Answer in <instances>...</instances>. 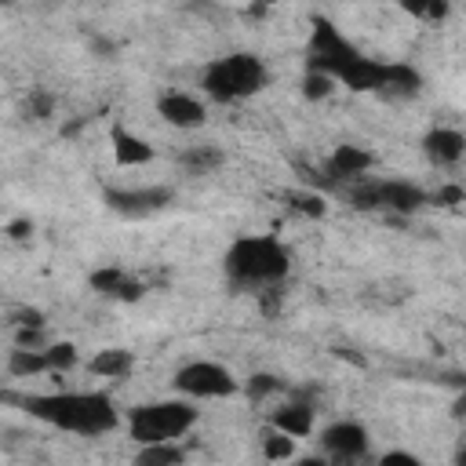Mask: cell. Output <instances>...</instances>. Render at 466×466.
Listing matches in <instances>:
<instances>
[{"instance_id":"1","label":"cell","mask_w":466,"mask_h":466,"mask_svg":"<svg viewBox=\"0 0 466 466\" xmlns=\"http://www.w3.org/2000/svg\"><path fill=\"white\" fill-rule=\"evenodd\" d=\"M22 411H29L33 419L66 430V433H80V437H102L109 430L120 426L116 404L106 393L95 390H69V393H25L18 397Z\"/></svg>"},{"instance_id":"2","label":"cell","mask_w":466,"mask_h":466,"mask_svg":"<svg viewBox=\"0 0 466 466\" xmlns=\"http://www.w3.org/2000/svg\"><path fill=\"white\" fill-rule=\"evenodd\" d=\"M291 269V255L277 237H240L226 251V277L237 288H273Z\"/></svg>"},{"instance_id":"3","label":"cell","mask_w":466,"mask_h":466,"mask_svg":"<svg viewBox=\"0 0 466 466\" xmlns=\"http://www.w3.org/2000/svg\"><path fill=\"white\" fill-rule=\"evenodd\" d=\"M200 411L189 400H149L135 404L127 411V437L135 444H157V441H178L197 426Z\"/></svg>"},{"instance_id":"4","label":"cell","mask_w":466,"mask_h":466,"mask_svg":"<svg viewBox=\"0 0 466 466\" xmlns=\"http://www.w3.org/2000/svg\"><path fill=\"white\" fill-rule=\"evenodd\" d=\"M200 84L215 102H240L266 87V66L248 51H233L226 58H215L204 69Z\"/></svg>"},{"instance_id":"5","label":"cell","mask_w":466,"mask_h":466,"mask_svg":"<svg viewBox=\"0 0 466 466\" xmlns=\"http://www.w3.org/2000/svg\"><path fill=\"white\" fill-rule=\"evenodd\" d=\"M175 390L193 397V400H222V397H233L240 386L233 379L229 368H222L218 360H189L175 371Z\"/></svg>"},{"instance_id":"6","label":"cell","mask_w":466,"mask_h":466,"mask_svg":"<svg viewBox=\"0 0 466 466\" xmlns=\"http://www.w3.org/2000/svg\"><path fill=\"white\" fill-rule=\"evenodd\" d=\"M353 204L364 211H400L411 215L426 204V193L415 182H400V178H382V182H360L353 186Z\"/></svg>"},{"instance_id":"7","label":"cell","mask_w":466,"mask_h":466,"mask_svg":"<svg viewBox=\"0 0 466 466\" xmlns=\"http://www.w3.org/2000/svg\"><path fill=\"white\" fill-rule=\"evenodd\" d=\"M171 200H175V193H171L167 186H135V189H109V193H106V204H109L116 215H127V218L157 215V211H164Z\"/></svg>"},{"instance_id":"8","label":"cell","mask_w":466,"mask_h":466,"mask_svg":"<svg viewBox=\"0 0 466 466\" xmlns=\"http://www.w3.org/2000/svg\"><path fill=\"white\" fill-rule=\"evenodd\" d=\"M320 444H324V451H328L331 459L350 462V459H360V455L368 451V430H364L360 422H353V419H339V422L324 426Z\"/></svg>"},{"instance_id":"9","label":"cell","mask_w":466,"mask_h":466,"mask_svg":"<svg viewBox=\"0 0 466 466\" xmlns=\"http://www.w3.org/2000/svg\"><path fill=\"white\" fill-rule=\"evenodd\" d=\"M157 113H160L167 124H175V127H200L204 116H208L204 102L193 98V95H186V91H167V95H160V98H157Z\"/></svg>"},{"instance_id":"10","label":"cell","mask_w":466,"mask_h":466,"mask_svg":"<svg viewBox=\"0 0 466 466\" xmlns=\"http://www.w3.org/2000/svg\"><path fill=\"white\" fill-rule=\"evenodd\" d=\"M422 146H426V157L437 167H455L462 160V153H466V138H462L459 127H433Z\"/></svg>"},{"instance_id":"11","label":"cell","mask_w":466,"mask_h":466,"mask_svg":"<svg viewBox=\"0 0 466 466\" xmlns=\"http://www.w3.org/2000/svg\"><path fill=\"white\" fill-rule=\"evenodd\" d=\"M313 404L309 400H288V404H280L277 411H273V419H269V426H277L280 433H291L295 441L299 437H309L313 433Z\"/></svg>"},{"instance_id":"12","label":"cell","mask_w":466,"mask_h":466,"mask_svg":"<svg viewBox=\"0 0 466 466\" xmlns=\"http://www.w3.org/2000/svg\"><path fill=\"white\" fill-rule=\"evenodd\" d=\"M419 87H422V76H419L411 66H404V62H386V76H382V84H379V95H382V98H411V95H419Z\"/></svg>"},{"instance_id":"13","label":"cell","mask_w":466,"mask_h":466,"mask_svg":"<svg viewBox=\"0 0 466 466\" xmlns=\"http://www.w3.org/2000/svg\"><path fill=\"white\" fill-rule=\"evenodd\" d=\"M113 157L120 167H138V164L153 160V146L127 127H113Z\"/></svg>"},{"instance_id":"14","label":"cell","mask_w":466,"mask_h":466,"mask_svg":"<svg viewBox=\"0 0 466 466\" xmlns=\"http://www.w3.org/2000/svg\"><path fill=\"white\" fill-rule=\"evenodd\" d=\"M368 167H371V153L364 146H350V142L346 146H335V153L328 160L331 178H360Z\"/></svg>"},{"instance_id":"15","label":"cell","mask_w":466,"mask_h":466,"mask_svg":"<svg viewBox=\"0 0 466 466\" xmlns=\"http://www.w3.org/2000/svg\"><path fill=\"white\" fill-rule=\"evenodd\" d=\"M91 288L98 291V295H113V299H138V284L124 273V269H116V266H102V269H95L91 273Z\"/></svg>"},{"instance_id":"16","label":"cell","mask_w":466,"mask_h":466,"mask_svg":"<svg viewBox=\"0 0 466 466\" xmlns=\"http://www.w3.org/2000/svg\"><path fill=\"white\" fill-rule=\"evenodd\" d=\"M131 364H135V357H131V350H120V346H109V350H98L91 360H87V368H91V375H102V379H124L127 371H131Z\"/></svg>"},{"instance_id":"17","label":"cell","mask_w":466,"mask_h":466,"mask_svg":"<svg viewBox=\"0 0 466 466\" xmlns=\"http://www.w3.org/2000/svg\"><path fill=\"white\" fill-rule=\"evenodd\" d=\"M7 371L15 379H29V375L51 371V364H47V353L40 346H15L11 357H7Z\"/></svg>"},{"instance_id":"18","label":"cell","mask_w":466,"mask_h":466,"mask_svg":"<svg viewBox=\"0 0 466 466\" xmlns=\"http://www.w3.org/2000/svg\"><path fill=\"white\" fill-rule=\"evenodd\" d=\"M186 459V451L175 441H157V444H142V451L135 455L138 466H178Z\"/></svg>"},{"instance_id":"19","label":"cell","mask_w":466,"mask_h":466,"mask_svg":"<svg viewBox=\"0 0 466 466\" xmlns=\"http://www.w3.org/2000/svg\"><path fill=\"white\" fill-rule=\"evenodd\" d=\"M182 164H186L193 175H208V171H215V167L222 164V149H218L215 142H200V146H189V149L182 153Z\"/></svg>"},{"instance_id":"20","label":"cell","mask_w":466,"mask_h":466,"mask_svg":"<svg viewBox=\"0 0 466 466\" xmlns=\"http://www.w3.org/2000/svg\"><path fill=\"white\" fill-rule=\"evenodd\" d=\"M262 455H266L269 462L291 459V455H295V437H291V433H280L277 426H269V433L262 437Z\"/></svg>"},{"instance_id":"21","label":"cell","mask_w":466,"mask_h":466,"mask_svg":"<svg viewBox=\"0 0 466 466\" xmlns=\"http://www.w3.org/2000/svg\"><path fill=\"white\" fill-rule=\"evenodd\" d=\"M400 7L408 15H415V18H422V22H441L451 11L448 0H400Z\"/></svg>"},{"instance_id":"22","label":"cell","mask_w":466,"mask_h":466,"mask_svg":"<svg viewBox=\"0 0 466 466\" xmlns=\"http://www.w3.org/2000/svg\"><path fill=\"white\" fill-rule=\"evenodd\" d=\"M331 91H335V76H328V73H320V69H309V73H306V80H302V95H306L309 102L328 98Z\"/></svg>"},{"instance_id":"23","label":"cell","mask_w":466,"mask_h":466,"mask_svg":"<svg viewBox=\"0 0 466 466\" xmlns=\"http://www.w3.org/2000/svg\"><path fill=\"white\" fill-rule=\"evenodd\" d=\"M277 390H284V382H280L277 375H266V371H255V375L244 382V393H248L251 400H262V397H269V393H277Z\"/></svg>"},{"instance_id":"24","label":"cell","mask_w":466,"mask_h":466,"mask_svg":"<svg viewBox=\"0 0 466 466\" xmlns=\"http://www.w3.org/2000/svg\"><path fill=\"white\" fill-rule=\"evenodd\" d=\"M44 353H47L51 371H66V368L76 364V346H73V342H55V346H47Z\"/></svg>"},{"instance_id":"25","label":"cell","mask_w":466,"mask_h":466,"mask_svg":"<svg viewBox=\"0 0 466 466\" xmlns=\"http://www.w3.org/2000/svg\"><path fill=\"white\" fill-rule=\"evenodd\" d=\"M288 208L291 211H302L309 218H320L324 215V200L317 193H288Z\"/></svg>"},{"instance_id":"26","label":"cell","mask_w":466,"mask_h":466,"mask_svg":"<svg viewBox=\"0 0 466 466\" xmlns=\"http://www.w3.org/2000/svg\"><path fill=\"white\" fill-rule=\"evenodd\" d=\"M379 462L382 466H419V455H411V451H386V455H379Z\"/></svg>"},{"instance_id":"27","label":"cell","mask_w":466,"mask_h":466,"mask_svg":"<svg viewBox=\"0 0 466 466\" xmlns=\"http://www.w3.org/2000/svg\"><path fill=\"white\" fill-rule=\"evenodd\" d=\"M29 233H33V222H29V218H15V222L7 226V237H11V240H25Z\"/></svg>"},{"instance_id":"28","label":"cell","mask_w":466,"mask_h":466,"mask_svg":"<svg viewBox=\"0 0 466 466\" xmlns=\"http://www.w3.org/2000/svg\"><path fill=\"white\" fill-rule=\"evenodd\" d=\"M18 328H44V313L40 309H22L18 313Z\"/></svg>"},{"instance_id":"29","label":"cell","mask_w":466,"mask_h":466,"mask_svg":"<svg viewBox=\"0 0 466 466\" xmlns=\"http://www.w3.org/2000/svg\"><path fill=\"white\" fill-rule=\"evenodd\" d=\"M437 200H448V204H459V200H462V189H459V186H444V189L437 193Z\"/></svg>"},{"instance_id":"30","label":"cell","mask_w":466,"mask_h":466,"mask_svg":"<svg viewBox=\"0 0 466 466\" xmlns=\"http://www.w3.org/2000/svg\"><path fill=\"white\" fill-rule=\"evenodd\" d=\"M335 357H342V360H353V364H364V357H360V353H353V350H342V346H335Z\"/></svg>"},{"instance_id":"31","label":"cell","mask_w":466,"mask_h":466,"mask_svg":"<svg viewBox=\"0 0 466 466\" xmlns=\"http://www.w3.org/2000/svg\"><path fill=\"white\" fill-rule=\"evenodd\" d=\"M248 4H262V7H269V4H280V0H248Z\"/></svg>"}]
</instances>
